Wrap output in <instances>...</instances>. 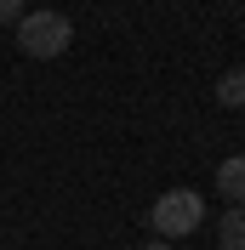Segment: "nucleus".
Segmentation results:
<instances>
[{"label": "nucleus", "instance_id": "nucleus-1", "mask_svg": "<svg viewBox=\"0 0 245 250\" xmlns=\"http://www.w3.org/2000/svg\"><path fill=\"white\" fill-rule=\"evenodd\" d=\"M74 46V23L63 12H23L17 17V51L23 57H34V62H51V57H63V51Z\"/></svg>", "mask_w": 245, "mask_h": 250}, {"label": "nucleus", "instance_id": "nucleus-2", "mask_svg": "<svg viewBox=\"0 0 245 250\" xmlns=\"http://www.w3.org/2000/svg\"><path fill=\"white\" fill-rule=\"evenodd\" d=\"M148 222H154V239H188L205 222V199H199L194 188H166L148 205Z\"/></svg>", "mask_w": 245, "mask_h": 250}, {"label": "nucleus", "instance_id": "nucleus-3", "mask_svg": "<svg viewBox=\"0 0 245 250\" xmlns=\"http://www.w3.org/2000/svg\"><path fill=\"white\" fill-rule=\"evenodd\" d=\"M217 193L228 205H245V154H234V159L217 165Z\"/></svg>", "mask_w": 245, "mask_h": 250}, {"label": "nucleus", "instance_id": "nucleus-4", "mask_svg": "<svg viewBox=\"0 0 245 250\" xmlns=\"http://www.w3.org/2000/svg\"><path fill=\"white\" fill-rule=\"evenodd\" d=\"M217 239H222V250H245V205H228V210H222Z\"/></svg>", "mask_w": 245, "mask_h": 250}, {"label": "nucleus", "instance_id": "nucleus-5", "mask_svg": "<svg viewBox=\"0 0 245 250\" xmlns=\"http://www.w3.org/2000/svg\"><path fill=\"white\" fill-rule=\"evenodd\" d=\"M217 103L222 108H245V68H228V74L217 80Z\"/></svg>", "mask_w": 245, "mask_h": 250}, {"label": "nucleus", "instance_id": "nucleus-6", "mask_svg": "<svg viewBox=\"0 0 245 250\" xmlns=\"http://www.w3.org/2000/svg\"><path fill=\"white\" fill-rule=\"evenodd\" d=\"M29 12V6H23V0H0V29H17V17Z\"/></svg>", "mask_w": 245, "mask_h": 250}, {"label": "nucleus", "instance_id": "nucleus-7", "mask_svg": "<svg viewBox=\"0 0 245 250\" xmlns=\"http://www.w3.org/2000/svg\"><path fill=\"white\" fill-rule=\"evenodd\" d=\"M143 250H171V239H148V245H143Z\"/></svg>", "mask_w": 245, "mask_h": 250}, {"label": "nucleus", "instance_id": "nucleus-8", "mask_svg": "<svg viewBox=\"0 0 245 250\" xmlns=\"http://www.w3.org/2000/svg\"><path fill=\"white\" fill-rule=\"evenodd\" d=\"M166 6H171V0H166Z\"/></svg>", "mask_w": 245, "mask_h": 250}]
</instances>
